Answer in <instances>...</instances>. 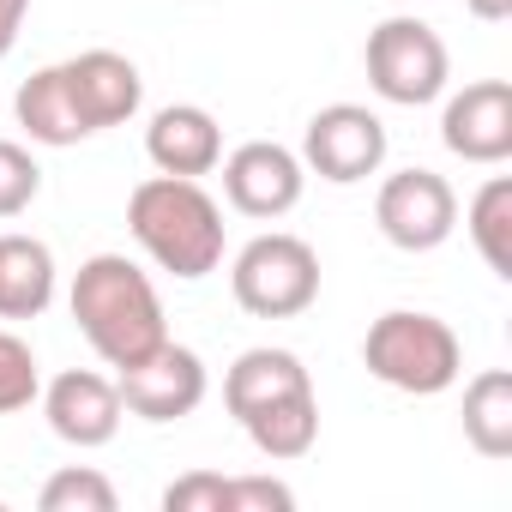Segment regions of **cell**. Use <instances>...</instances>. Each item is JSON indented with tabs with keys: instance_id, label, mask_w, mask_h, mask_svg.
<instances>
[{
	"instance_id": "cell-1",
	"label": "cell",
	"mask_w": 512,
	"mask_h": 512,
	"mask_svg": "<svg viewBox=\"0 0 512 512\" xmlns=\"http://www.w3.org/2000/svg\"><path fill=\"white\" fill-rule=\"evenodd\" d=\"M73 320L85 332V344L109 362V368H127L139 356H151L163 338H169V320H163V296L151 284L145 266H133L127 253H91L73 278Z\"/></svg>"
},
{
	"instance_id": "cell-24",
	"label": "cell",
	"mask_w": 512,
	"mask_h": 512,
	"mask_svg": "<svg viewBox=\"0 0 512 512\" xmlns=\"http://www.w3.org/2000/svg\"><path fill=\"white\" fill-rule=\"evenodd\" d=\"M229 512H296V488L278 476H229Z\"/></svg>"
},
{
	"instance_id": "cell-14",
	"label": "cell",
	"mask_w": 512,
	"mask_h": 512,
	"mask_svg": "<svg viewBox=\"0 0 512 512\" xmlns=\"http://www.w3.org/2000/svg\"><path fill=\"white\" fill-rule=\"evenodd\" d=\"M55 247L37 235H0V320H37L55 302Z\"/></svg>"
},
{
	"instance_id": "cell-15",
	"label": "cell",
	"mask_w": 512,
	"mask_h": 512,
	"mask_svg": "<svg viewBox=\"0 0 512 512\" xmlns=\"http://www.w3.org/2000/svg\"><path fill=\"white\" fill-rule=\"evenodd\" d=\"M308 386H314V380H308V368H302L296 350L260 344V350H241V356L229 362V374H223V404H229L235 422H247L253 410H266V404H278V398H290V392H308Z\"/></svg>"
},
{
	"instance_id": "cell-7",
	"label": "cell",
	"mask_w": 512,
	"mask_h": 512,
	"mask_svg": "<svg viewBox=\"0 0 512 512\" xmlns=\"http://www.w3.org/2000/svg\"><path fill=\"white\" fill-rule=\"evenodd\" d=\"M386 163V121L362 103H326L302 133V169L332 187H356Z\"/></svg>"
},
{
	"instance_id": "cell-12",
	"label": "cell",
	"mask_w": 512,
	"mask_h": 512,
	"mask_svg": "<svg viewBox=\"0 0 512 512\" xmlns=\"http://www.w3.org/2000/svg\"><path fill=\"white\" fill-rule=\"evenodd\" d=\"M61 73H67V91H73V103H79V115H85L91 133L133 121L139 103H145L139 67L127 55H115V49H85V55L61 61Z\"/></svg>"
},
{
	"instance_id": "cell-26",
	"label": "cell",
	"mask_w": 512,
	"mask_h": 512,
	"mask_svg": "<svg viewBox=\"0 0 512 512\" xmlns=\"http://www.w3.org/2000/svg\"><path fill=\"white\" fill-rule=\"evenodd\" d=\"M464 7H470V19H482V25L512 19V0H464Z\"/></svg>"
},
{
	"instance_id": "cell-20",
	"label": "cell",
	"mask_w": 512,
	"mask_h": 512,
	"mask_svg": "<svg viewBox=\"0 0 512 512\" xmlns=\"http://www.w3.org/2000/svg\"><path fill=\"white\" fill-rule=\"evenodd\" d=\"M37 506H43V512H115L121 494H115V482H109L103 470H91V464H67V470H55V476L43 482Z\"/></svg>"
},
{
	"instance_id": "cell-23",
	"label": "cell",
	"mask_w": 512,
	"mask_h": 512,
	"mask_svg": "<svg viewBox=\"0 0 512 512\" xmlns=\"http://www.w3.org/2000/svg\"><path fill=\"white\" fill-rule=\"evenodd\" d=\"M163 512H229V476L187 470L163 488Z\"/></svg>"
},
{
	"instance_id": "cell-4",
	"label": "cell",
	"mask_w": 512,
	"mask_h": 512,
	"mask_svg": "<svg viewBox=\"0 0 512 512\" xmlns=\"http://www.w3.org/2000/svg\"><path fill=\"white\" fill-rule=\"evenodd\" d=\"M229 290L253 320H296L320 302V253L290 229L253 235L229 266Z\"/></svg>"
},
{
	"instance_id": "cell-8",
	"label": "cell",
	"mask_w": 512,
	"mask_h": 512,
	"mask_svg": "<svg viewBox=\"0 0 512 512\" xmlns=\"http://www.w3.org/2000/svg\"><path fill=\"white\" fill-rule=\"evenodd\" d=\"M115 392H121V404H127L133 416H145V422H181V416H193V410L205 404L211 374H205L199 350L163 338L151 356L115 368Z\"/></svg>"
},
{
	"instance_id": "cell-19",
	"label": "cell",
	"mask_w": 512,
	"mask_h": 512,
	"mask_svg": "<svg viewBox=\"0 0 512 512\" xmlns=\"http://www.w3.org/2000/svg\"><path fill=\"white\" fill-rule=\"evenodd\" d=\"M464 229L482 253V266L494 278H512V181L506 175H488L464 211Z\"/></svg>"
},
{
	"instance_id": "cell-2",
	"label": "cell",
	"mask_w": 512,
	"mask_h": 512,
	"mask_svg": "<svg viewBox=\"0 0 512 512\" xmlns=\"http://www.w3.org/2000/svg\"><path fill=\"white\" fill-rule=\"evenodd\" d=\"M127 229L151 253V266L181 284H199L223 266V205L187 175H145L127 193Z\"/></svg>"
},
{
	"instance_id": "cell-3",
	"label": "cell",
	"mask_w": 512,
	"mask_h": 512,
	"mask_svg": "<svg viewBox=\"0 0 512 512\" xmlns=\"http://www.w3.org/2000/svg\"><path fill=\"white\" fill-rule=\"evenodd\" d=\"M362 362L380 386L410 392V398H440L446 386H458L464 374V344L440 314L422 308H392L368 326L362 338Z\"/></svg>"
},
{
	"instance_id": "cell-9",
	"label": "cell",
	"mask_w": 512,
	"mask_h": 512,
	"mask_svg": "<svg viewBox=\"0 0 512 512\" xmlns=\"http://www.w3.org/2000/svg\"><path fill=\"white\" fill-rule=\"evenodd\" d=\"M217 169H223V199H229L241 217H260V223L296 211V205H302V187H308L302 157H296L290 145H278V139H247V145H235Z\"/></svg>"
},
{
	"instance_id": "cell-17",
	"label": "cell",
	"mask_w": 512,
	"mask_h": 512,
	"mask_svg": "<svg viewBox=\"0 0 512 512\" xmlns=\"http://www.w3.org/2000/svg\"><path fill=\"white\" fill-rule=\"evenodd\" d=\"M241 428H247L253 452L272 458V464L308 458L314 440H320V398H314V386H308V392H290V398H278V404H266V410H253Z\"/></svg>"
},
{
	"instance_id": "cell-10",
	"label": "cell",
	"mask_w": 512,
	"mask_h": 512,
	"mask_svg": "<svg viewBox=\"0 0 512 512\" xmlns=\"http://www.w3.org/2000/svg\"><path fill=\"white\" fill-rule=\"evenodd\" d=\"M440 139L464 163H482V169L506 163L512 157V85L506 79H476V85L452 91L446 109H440Z\"/></svg>"
},
{
	"instance_id": "cell-22",
	"label": "cell",
	"mask_w": 512,
	"mask_h": 512,
	"mask_svg": "<svg viewBox=\"0 0 512 512\" xmlns=\"http://www.w3.org/2000/svg\"><path fill=\"white\" fill-rule=\"evenodd\" d=\"M37 193H43V163L19 139H0V217H25Z\"/></svg>"
},
{
	"instance_id": "cell-21",
	"label": "cell",
	"mask_w": 512,
	"mask_h": 512,
	"mask_svg": "<svg viewBox=\"0 0 512 512\" xmlns=\"http://www.w3.org/2000/svg\"><path fill=\"white\" fill-rule=\"evenodd\" d=\"M43 392V374H37V356L19 332L0 326V416H13V410H31Z\"/></svg>"
},
{
	"instance_id": "cell-25",
	"label": "cell",
	"mask_w": 512,
	"mask_h": 512,
	"mask_svg": "<svg viewBox=\"0 0 512 512\" xmlns=\"http://www.w3.org/2000/svg\"><path fill=\"white\" fill-rule=\"evenodd\" d=\"M25 13H31V0H0V61H7L19 49V31H25Z\"/></svg>"
},
{
	"instance_id": "cell-6",
	"label": "cell",
	"mask_w": 512,
	"mask_h": 512,
	"mask_svg": "<svg viewBox=\"0 0 512 512\" xmlns=\"http://www.w3.org/2000/svg\"><path fill=\"white\" fill-rule=\"evenodd\" d=\"M374 223L398 253H434L458 229V193L434 169H398L374 193Z\"/></svg>"
},
{
	"instance_id": "cell-16",
	"label": "cell",
	"mask_w": 512,
	"mask_h": 512,
	"mask_svg": "<svg viewBox=\"0 0 512 512\" xmlns=\"http://www.w3.org/2000/svg\"><path fill=\"white\" fill-rule=\"evenodd\" d=\"M13 115H19L25 139H31V145H49V151H67V145L91 139V127H85V115H79V103H73V91H67L61 61H55V67H37V73L13 91Z\"/></svg>"
},
{
	"instance_id": "cell-13",
	"label": "cell",
	"mask_w": 512,
	"mask_h": 512,
	"mask_svg": "<svg viewBox=\"0 0 512 512\" xmlns=\"http://www.w3.org/2000/svg\"><path fill=\"white\" fill-rule=\"evenodd\" d=\"M145 157L157 163V175H187V181H199V175H211V169L223 163V127H217V115L199 109V103H169V109H157L151 127H145Z\"/></svg>"
},
{
	"instance_id": "cell-18",
	"label": "cell",
	"mask_w": 512,
	"mask_h": 512,
	"mask_svg": "<svg viewBox=\"0 0 512 512\" xmlns=\"http://www.w3.org/2000/svg\"><path fill=\"white\" fill-rule=\"evenodd\" d=\"M464 440L482 458H512V374L506 368H482L464 386Z\"/></svg>"
},
{
	"instance_id": "cell-11",
	"label": "cell",
	"mask_w": 512,
	"mask_h": 512,
	"mask_svg": "<svg viewBox=\"0 0 512 512\" xmlns=\"http://www.w3.org/2000/svg\"><path fill=\"white\" fill-rule=\"evenodd\" d=\"M37 398H43V416H49L55 440H67V446H79V452L109 446V440L121 434V416H127L115 380H103V374H91V368L55 374L49 392H37Z\"/></svg>"
},
{
	"instance_id": "cell-5",
	"label": "cell",
	"mask_w": 512,
	"mask_h": 512,
	"mask_svg": "<svg viewBox=\"0 0 512 512\" xmlns=\"http://www.w3.org/2000/svg\"><path fill=\"white\" fill-rule=\"evenodd\" d=\"M362 67H368V85L380 103H398V109H422L446 91L452 79V55L440 43V31L428 19H380L368 31V49H362Z\"/></svg>"
}]
</instances>
